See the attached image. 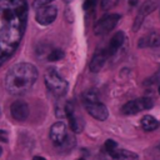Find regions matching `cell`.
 Masks as SVG:
<instances>
[{"instance_id": "cell-1", "label": "cell", "mask_w": 160, "mask_h": 160, "mask_svg": "<svg viewBox=\"0 0 160 160\" xmlns=\"http://www.w3.org/2000/svg\"><path fill=\"white\" fill-rule=\"evenodd\" d=\"M28 20L26 0H0V65L18 49Z\"/></svg>"}, {"instance_id": "cell-2", "label": "cell", "mask_w": 160, "mask_h": 160, "mask_svg": "<svg viewBox=\"0 0 160 160\" xmlns=\"http://www.w3.org/2000/svg\"><path fill=\"white\" fill-rule=\"evenodd\" d=\"M38 79V70L30 62H19L12 65L5 76V88L11 95H24Z\"/></svg>"}, {"instance_id": "cell-3", "label": "cell", "mask_w": 160, "mask_h": 160, "mask_svg": "<svg viewBox=\"0 0 160 160\" xmlns=\"http://www.w3.org/2000/svg\"><path fill=\"white\" fill-rule=\"evenodd\" d=\"M44 80L46 88L55 95V96H62L68 90V81L58 72L56 69L49 68L44 74Z\"/></svg>"}, {"instance_id": "cell-4", "label": "cell", "mask_w": 160, "mask_h": 160, "mask_svg": "<svg viewBox=\"0 0 160 160\" xmlns=\"http://www.w3.org/2000/svg\"><path fill=\"white\" fill-rule=\"evenodd\" d=\"M152 106H154V100L149 96H142V98L130 100L125 105H122L121 112L125 115H135L144 110H149Z\"/></svg>"}, {"instance_id": "cell-5", "label": "cell", "mask_w": 160, "mask_h": 160, "mask_svg": "<svg viewBox=\"0 0 160 160\" xmlns=\"http://www.w3.org/2000/svg\"><path fill=\"white\" fill-rule=\"evenodd\" d=\"M159 6H160V0H145L142 2V5L139 8L138 15L135 16L132 30L138 31L140 29V26L142 25L144 20L146 19V16H149V14H151L152 11H155Z\"/></svg>"}, {"instance_id": "cell-6", "label": "cell", "mask_w": 160, "mask_h": 160, "mask_svg": "<svg viewBox=\"0 0 160 160\" xmlns=\"http://www.w3.org/2000/svg\"><path fill=\"white\" fill-rule=\"evenodd\" d=\"M120 18H121V15H119V14L104 15L100 20L96 21V24L94 26V32L96 35H105V34L110 32L116 26V24L119 22Z\"/></svg>"}, {"instance_id": "cell-7", "label": "cell", "mask_w": 160, "mask_h": 160, "mask_svg": "<svg viewBox=\"0 0 160 160\" xmlns=\"http://www.w3.org/2000/svg\"><path fill=\"white\" fill-rule=\"evenodd\" d=\"M65 115H68V119H69L71 130L74 132H76V134L81 132L82 129H84L85 122H84L82 116L78 114V111H76V109H75V106H74L72 102H68L65 105Z\"/></svg>"}, {"instance_id": "cell-8", "label": "cell", "mask_w": 160, "mask_h": 160, "mask_svg": "<svg viewBox=\"0 0 160 160\" xmlns=\"http://www.w3.org/2000/svg\"><path fill=\"white\" fill-rule=\"evenodd\" d=\"M84 104V108L86 109V111L96 120H100V121H104L108 119L109 116V110L108 108L100 101V100H96V101H86V102H82Z\"/></svg>"}, {"instance_id": "cell-9", "label": "cell", "mask_w": 160, "mask_h": 160, "mask_svg": "<svg viewBox=\"0 0 160 160\" xmlns=\"http://www.w3.org/2000/svg\"><path fill=\"white\" fill-rule=\"evenodd\" d=\"M101 160H138V154L125 149H115L111 151L102 150L100 152Z\"/></svg>"}, {"instance_id": "cell-10", "label": "cell", "mask_w": 160, "mask_h": 160, "mask_svg": "<svg viewBox=\"0 0 160 160\" xmlns=\"http://www.w3.org/2000/svg\"><path fill=\"white\" fill-rule=\"evenodd\" d=\"M56 15H58L56 8L54 5H46V6H42L36 10L35 20L38 24L46 26V25H50L56 19Z\"/></svg>"}, {"instance_id": "cell-11", "label": "cell", "mask_w": 160, "mask_h": 160, "mask_svg": "<svg viewBox=\"0 0 160 160\" xmlns=\"http://www.w3.org/2000/svg\"><path fill=\"white\" fill-rule=\"evenodd\" d=\"M68 131H66V125L62 122V121H58L55 122L51 128H50V131H49V136H50V140L52 141V144L55 146H61L62 142L66 140L68 138Z\"/></svg>"}, {"instance_id": "cell-12", "label": "cell", "mask_w": 160, "mask_h": 160, "mask_svg": "<svg viewBox=\"0 0 160 160\" xmlns=\"http://www.w3.org/2000/svg\"><path fill=\"white\" fill-rule=\"evenodd\" d=\"M109 54H108V50L106 48H102V49H98L95 51V54L92 55L91 58V61H90V65H89V69L91 72H99L102 66L105 65L106 60L109 59Z\"/></svg>"}, {"instance_id": "cell-13", "label": "cell", "mask_w": 160, "mask_h": 160, "mask_svg": "<svg viewBox=\"0 0 160 160\" xmlns=\"http://www.w3.org/2000/svg\"><path fill=\"white\" fill-rule=\"evenodd\" d=\"M10 114L16 121H25L29 116V106L22 100H16L10 106Z\"/></svg>"}, {"instance_id": "cell-14", "label": "cell", "mask_w": 160, "mask_h": 160, "mask_svg": "<svg viewBox=\"0 0 160 160\" xmlns=\"http://www.w3.org/2000/svg\"><path fill=\"white\" fill-rule=\"evenodd\" d=\"M124 41H125V34L122 31H118L115 35H112V38L110 39V41L106 46L109 56H112L124 45Z\"/></svg>"}, {"instance_id": "cell-15", "label": "cell", "mask_w": 160, "mask_h": 160, "mask_svg": "<svg viewBox=\"0 0 160 160\" xmlns=\"http://www.w3.org/2000/svg\"><path fill=\"white\" fill-rule=\"evenodd\" d=\"M139 48H144V46H150V48H159L160 46V35L156 32L149 34L145 38H141L139 40Z\"/></svg>"}, {"instance_id": "cell-16", "label": "cell", "mask_w": 160, "mask_h": 160, "mask_svg": "<svg viewBox=\"0 0 160 160\" xmlns=\"http://www.w3.org/2000/svg\"><path fill=\"white\" fill-rule=\"evenodd\" d=\"M140 125L145 131H154L159 128L160 122L151 115H144L140 120Z\"/></svg>"}, {"instance_id": "cell-17", "label": "cell", "mask_w": 160, "mask_h": 160, "mask_svg": "<svg viewBox=\"0 0 160 160\" xmlns=\"http://www.w3.org/2000/svg\"><path fill=\"white\" fill-rule=\"evenodd\" d=\"M75 136L74 135H68V138H66V140L62 142V145L61 146H59L61 150H64V151H68V150H71L74 146H75Z\"/></svg>"}, {"instance_id": "cell-18", "label": "cell", "mask_w": 160, "mask_h": 160, "mask_svg": "<svg viewBox=\"0 0 160 160\" xmlns=\"http://www.w3.org/2000/svg\"><path fill=\"white\" fill-rule=\"evenodd\" d=\"M64 58V51L60 49H52L50 51V54L48 55V60L49 61H58L60 59Z\"/></svg>"}, {"instance_id": "cell-19", "label": "cell", "mask_w": 160, "mask_h": 160, "mask_svg": "<svg viewBox=\"0 0 160 160\" xmlns=\"http://www.w3.org/2000/svg\"><path fill=\"white\" fill-rule=\"evenodd\" d=\"M99 1H100V5H101L102 10H109L112 6H115L119 0H99Z\"/></svg>"}, {"instance_id": "cell-20", "label": "cell", "mask_w": 160, "mask_h": 160, "mask_svg": "<svg viewBox=\"0 0 160 160\" xmlns=\"http://www.w3.org/2000/svg\"><path fill=\"white\" fill-rule=\"evenodd\" d=\"M119 146H118V142L116 141H114V140H111V139H109V140H106L105 142H104V149L102 150H105V151H111V150H115V149H118Z\"/></svg>"}, {"instance_id": "cell-21", "label": "cell", "mask_w": 160, "mask_h": 160, "mask_svg": "<svg viewBox=\"0 0 160 160\" xmlns=\"http://www.w3.org/2000/svg\"><path fill=\"white\" fill-rule=\"evenodd\" d=\"M51 1H54V0H34L32 8H34L35 10H38V9H40V8H42V6L49 5Z\"/></svg>"}, {"instance_id": "cell-22", "label": "cell", "mask_w": 160, "mask_h": 160, "mask_svg": "<svg viewBox=\"0 0 160 160\" xmlns=\"http://www.w3.org/2000/svg\"><path fill=\"white\" fill-rule=\"evenodd\" d=\"M96 2H98V0H85L82 8H84V10H92L95 8Z\"/></svg>"}, {"instance_id": "cell-23", "label": "cell", "mask_w": 160, "mask_h": 160, "mask_svg": "<svg viewBox=\"0 0 160 160\" xmlns=\"http://www.w3.org/2000/svg\"><path fill=\"white\" fill-rule=\"evenodd\" d=\"M0 140L6 142L8 141V132L5 130H0Z\"/></svg>"}, {"instance_id": "cell-24", "label": "cell", "mask_w": 160, "mask_h": 160, "mask_svg": "<svg viewBox=\"0 0 160 160\" xmlns=\"http://www.w3.org/2000/svg\"><path fill=\"white\" fill-rule=\"evenodd\" d=\"M138 1H139V0H128V4H129L130 6H135V5L138 4Z\"/></svg>"}, {"instance_id": "cell-25", "label": "cell", "mask_w": 160, "mask_h": 160, "mask_svg": "<svg viewBox=\"0 0 160 160\" xmlns=\"http://www.w3.org/2000/svg\"><path fill=\"white\" fill-rule=\"evenodd\" d=\"M32 160H46L45 158H42V156H40V155H38V156H34L32 158Z\"/></svg>"}, {"instance_id": "cell-26", "label": "cell", "mask_w": 160, "mask_h": 160, "mask_svg": "<svg viewBox=\"0 0 160 160\" xmlns=\"http://www.w3.org/2000/svg\"><path fill=\"white\" fill-rule=\"evenodd\" d=\"M158 91H159V94H160V81H159V85H158Z\"/></svg>"}, {"instance_id": "cell-27", "label": "cell", "mask_w": 160, "mask_h": 160, "mask_svg": "<svg viewBox=\"0 0 160 160\" xmlns=\"http://www.w3.org/2000/svg\"><path fill=\"white\" fill-rule=\"evenodd\" d=\"M64 1H65V2H66V4H69V2H71V1H72V0H64Z\"/></svg>"}, {"instance_id": "cell-28", "label": "cell", "mask_w": 160, "mask_h": 160, "mask_svg": "<svg viewBox=\"0 0 160 160\" xmlns=\"http://www.w3.org/2000/svg\"><path fill=\"white\" fill-rule=\"evenodd\" d=\"M78 160H88L86 158H80V159H78Z\"/></svg>"}, {"instance_id": "cell-29", "label": "cell", "mask_w": 160, "mask_h": 160, "mask_svg": "<svg viewBox=\"0 0 160 160\" xmlns=\"http://www.w3.org/2000/svg\"><path fill=\"white\" fill-rule=\"evenodd\" d=\"M156 149H158V150H160V144H159V145L156 146Z\"/></svg>"}, {"instance_id": "cell-30", "label": "cell", "mask_w": 160, "mask_h": 160, "mask_svg": "<svg viewBox=\"0 0 160 160\" xmlns=\"http://www.w3.org/2000/svg\"><path fill=\"white\" fill-rule=\"evenodd\" d=\"M1 151H2V150H1V146H0V155H1Z\"/></svg>"}, {"instance_id": "cell-31", "label": "cell", "mask_w": 160, "mask_h": 160, "mask_svg": "<svg viewBox=\"0 0 160 160\" xmlns=\"http://www.w3.org/2000/svg\"><path fill=\"white\" fill-rule=\"evenodd\" d=\"M98 1H99V0H98Z\"/></svg>"}]
</instances>
